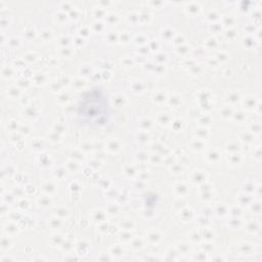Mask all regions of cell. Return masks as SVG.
I'll list each match as a JSON object with an SVG mask.
<instances>
[{"label": "cell", "instance_id": "1", "mask_svg": "<svg viewBox=\"0 0 262 262\" xmlns=\"http://www.w3.org/2000/svg\"><path fill=\"white\" fill-rule=\"evenodd\" d=\"M78 116L87 124L102 125L108 117V102L103 91L98 88L92 89L80 99Z\"/></svg>", "mask_w": 262, "mask_h": 262}]
</instances>
